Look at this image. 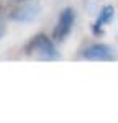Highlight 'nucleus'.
I'll return each instance as SVG.
<instances>
[{"instance_id":"nucleus-3","label":"nucleus","mask_w":118,"mask_h":123,"mask_svg":"<svg viewBox=\"0 0 118 123\" xmlns=\"http://www.w3.org/2000/svg\"><path fill=\"white\" fill-rule=\"evenodd\" d=\"M74 21H76V13H74V10L72 8H64L61 12V15H59L56 26H54L53 39H54V41H64V39L69 36L72 26H74Z\"/></svg>"},{"instance_id":"nucleus-7","label":"nucleus","mask_w":118,"mask_h":123,"mask_svg":"<svg viewBox=\"0 0 118 123\" xmlns=\"http://www.w3.org/2000/svg\"><path fill=\"white\" fill-rule=\"evenodd\" d=\"M13 2H17V3H21V2H26V0H13Z\"/></svg>"},{"instance_id":"nucleus-6","label":"nucleus","mask_w":118,"mask_h":123,"mask_svg":"<svg viewBox=\"0 0 118 123\" xmlns=\"http://www.w3.org/2000/svg\"><path fill=\"white\" fill-rule=\"evenodd\" d=\"M5 31H7V25H5V17H3V10L0 5V39L5 36Z\"/></svg>"},{"instance_id":"nucleus-4","label":"nucleus","mask_w":118,"mask_h":123,"mask_svg":"<svg viewBox=\"0 0 118 123\" xmlns=\"http://www.w3.org/2000/svg\"><path fill=\"white\" fill-rule=\"evenodd\" d=\"M82 57L87 61H113V49L103 43H94L82 51Z\"/></svg>"},{"instance_id":"nucleus-5","label":"nucleus","mask_w":118,"mask_h":123,"mask_svg":"<svg viewBox=\"0 0 118 123\" xmlns=\"http://www.w3.org/2000/svg\"><path fill=\"white\" fill-rule=\"evenodd\" d=\"M113 12H115V8H113L112 5H107V7H103V8L100 10L97 20H95V23H94V33H95V35L103 33L105 25H108L110 20L113 18Z\"/></svg>"},{"instance_id":"nucleus-2","label":"nucleus","mask_w":118,"mask_h":123,"mask_svg":"<svg viewBox=\"0 0 118 123\" xmlns=\"http://www.w3.org/2000/svg\"><path fill=\"white\" fill-rule=\"evenodd\" d=\"M39 10H41L39 3L26 0V2H21L17 8L10 12V18L13 21H18V23H28V21H33L39 17Z\"/></svg>"},{"instance_id":"nucleus-1","label":"nucleus","mask_w":118,"mask_h":123,"mask_svg":"<svg viewBox=\"0 0 118 123\" xmlns=\"http://www.w3.org/2000/svg\"><path fill=\"white\" fill-rule=\"evenodd\" d=\"M25 54L31 57H36L41 61H58L61 54H59L58 48L54 46L53 39L46 36L44 33H39L35 35L33 38L30 39L25 46Z\"/></svg>"}]
</instances>
